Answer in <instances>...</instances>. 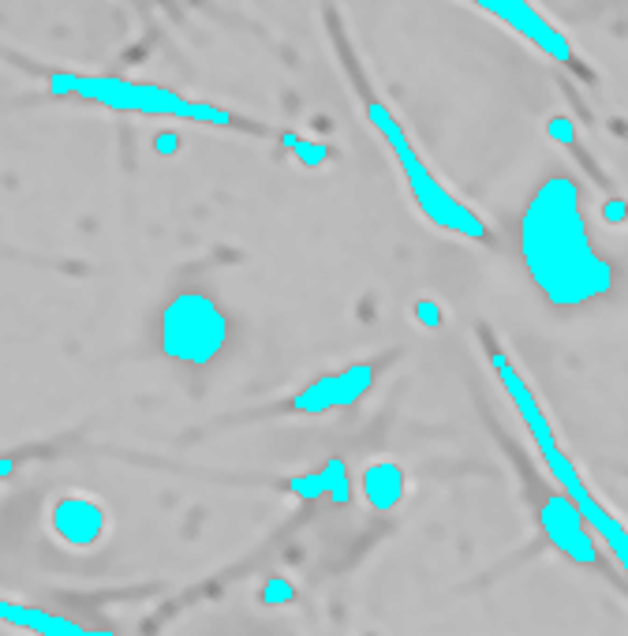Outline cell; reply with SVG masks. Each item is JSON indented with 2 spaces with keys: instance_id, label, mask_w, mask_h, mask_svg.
<instances>
[{
  "instance_id": "obj_1",
  "label": "cell",
  "mask_w": 628,
  "mask_h": 636,
  "mask_svg": "<svg viewBox=\"0 0 628 636\" xmlns=\"http://www.w3.org/2000/svg\"><path fill=\"white\" fill-rule=\"evenodd\" d=\"M520 263L531 288L554 311H584L617 293L614 258L595 244L584 188L568 172L539 180L517 229Z\"/></svg>"
},
{
  "instance_id": "obj_2",
  "label": "cell",
  "mask_w": 628,
  "mask_h": 636,
  "mask_svg": "<svg viewBox=\"0 0 628 636\" xmlns=\"http://www.w3.org/2000/svg\"><path fill=\"white\" fill-rule=\"evenodd\" d=\"M490 363H494V374H498L501 390L509 393V401H513V409L520 412V420L528 423L531 438H535L539 453H543V460H546L550 476H554V484L562 487V495L579 509L584 524L592 528V532L603 539L606 547H610V554L617 558V565H621V570L628 573V528L592 495V487L584 484V476H579L576 465L568 460V453L557 446V435H554V427H550L543 404H539V398L531 393V385L520 379V371H517V363L509 360V352L501 349V344H494V341H490Z\"/></svg>"
},
{
  "instance_id": "obj_3",
  "label": "cell",
  "mask_w": 628,
  "mask_h": 636,
  "mask_svg": "<svg viewBox=\"0 0 628 636\" xmlns=\"http://www.w3.org/2000/svg\"><path fill=\"white\" fill-rule=\"evenodd\" d=\"M366 120H371V128L385 139V147L397 153V166L404 172V180H408V191H412L415 206H419V214L427 218L434 229H441V233L464 236V240H471V244H487L490 225L471 206H464V202L427 169V161L419 158V150H415V142L408 139L404 124L393 117L390 105L366 102Z\"/></svg>"
},
{
  "instance_id": "obj_4",
  "label": "cell",
  "mask_w": 628,
  "mask_h": 636,
  "mask_svg": "<svg viewBox=\"0 0 628 636\" xmlns=\"http://www.w3.org/2000/svg\"><path fill=\"white\" fill-rule=\"evenodd\" d=\"M50 94L56 98H83L116 113H139V117H180L195 124H214V128H232V113L210 102H191L183 94L158 83L139 80H116V75H50Z\"/></svg>"
},
{
  "instance_id": "obj_5",
  "label": "cell",
  "mask_w": 628,
  "mask_h": 636,
  "mask_svg": "<svg viewBox=\"0 0 628 636\" xmlns=\"http://www.w3.org/2000/svg\"><path fill=\"white\" fill-rule=\"evenodd\" d=\"M228 333L225 307L202 288H180L158 315V349L183 368H210L228 349Z\"/></svg>"
},
{
  "instance_id": "obj_6",
  "label": "cell",
  "mask_w": 628,
  "mask_h": 636,
  "mask_svg": "<svg viewBox=\"0 0 628 636\" xmlns=\"http://www.w3.org/2000/svg\"><path fill=\"white\" fill-rule=\"evenodd\" d=\"M468 4H476V8H482V12L501 19L505 26H513L520 38H528V42L535 45L539 53H546L550 61L576 67L573 42H568V38L557 31L543 12H539V8H531L528 0H468Z\"/></svg>"
},
{
  "instance_id": "obj_7",
  "label": "cell",
  "mask_w": 628,
  "mask_h": 636,
  "mask_svg": "<svg viewBox=\"0 0 628 636\" xmlns=\"http://www.w3.org/2000/svg\"><path fill=\"white\" fill-rule=\"evenodd\" d=\"M374 374H379L374 363H348L341 371L322 374V379H315L307 390L296 393L292 412L322 416V412H333V409H352V404H360L366 393H371Z\"/></svg>"
},
{
  "instance_id": "obj_8",
  "label": "cell",
  "mask_w": 628,
  "mask_h": 636,
  "mask_svg": "<svg viewBox=\"0 0 628 636\" xmlns=\"http://www.w3.org/2000/svg\"><path fill=\"white\" fill-rule=\"evenodd\" d=\"M539 524H543L546 539H550V543H554L562 554L576 558L579 565H595V562H598L592 528L584 524L579 509L568 502L562 490H557V495H550L546 502L539 506Z\"/></svg>"
},
{
  "instance_id": "obj_9",
  "label": "cell",
  "mask_w": 628,
  "mask_h": 636,
  "mask_svg": "<svg viewBox=\"0 0 628 636\" xmlns=\"http://www.w3.org/2000/svg\"><path fill=\"white\" fill-rule=\"evenodd\" d=\"M105 528H109V517H105V509L94 498L67 495L53 506V532L67 547H75V551H86V547L98 543Z\"/></svg>"
},
{
  "instance_id": "obj_10",
  "label": "cell",
  "mask_w": 628,
  "mask_h": 636,
  "mask_svg": "<svg viewBox=\"0 0 628 636\" xmlns=\"http://www.w3.org/2000/svg\"><path fill=\"white\" fill-rule=\"evenodd\" d=\"M0 622L15 625V629H26L34 636H113L109 629H83L79 622L61 618V614L42 611V606H23V603H8V600H0Z\"/></svg>"
},
{
  "instance_id": "obj_11",
  "label": "cell",
  "mask_w": 628,
  "mask_h": 636,
  "mask_svg": "<svg viewBox=\"0 0 628 636\" xmlns=\"http://www.w3.org/2000/svg\"><path fill=\"white\" fill-rule=\"evenodd\" d=\"M360 487H363L366 506L379 509V513H390L404 498V471L397 460H374V465L363 468Z\"/></svg>"
},
{
  "instance_id": "obj_12",
  "label": "cell",
  "mask_w": 628,
  "mask_h": 636,
  "mask_svg": "<svg viewBox=\"0 0 628 636\" xmlns=\"http://www.w3.org/2000/svg\"><path fill=\"white\" fill-rule=\"evenodd\" d=\"M281 147L285 150H292L296 158H299V166H307V169H322L326 161H330V147L326 142H318V139H304V135H281Z\"/></svg>"
},
{
  "instance_id": "obj_13",
  "label": "cell",
  "mask_w": 628,
  "mask_h": 636,
  "mask_svg": "<svg viewBox=\"0 0 628 636\" xmlns=\"http://www.w3.org/2000/svg\"><path fill=\"white\" fill-rule=\"evenodd\" d=\"M322 471V487H326V498H333L337 506H344L352 498V479H348V468L344 460H330V465L318 468Z\"/></svg>"
},
{
  "instance_id": "obj_14",
  "label": "cell",
  "mask_w": 628,
  "mask_h": 636,
  "mask_svg": "<svg viewBox=\"0 0 628 636\" xmlns=\"http://www.w3.org/2000/svg\"><path fill=\"white\" fill-rule=\"evenodd\" d=\"M288 495H296V498H326L322 471H307V476L288 479Z\"/></svg>"
},
{
  "instance_id": "obj_15",
  "label": "cell",
  "mask_w": 628,
  "mask_h": 636,
  "mask_svg": "<svg viewBox=\"0 0 628 636\" xmlns=\"http://www.w3.org/2000/svg\"><path fill=\"white\" fill-rule=\"evenodd\" d=\"M296 600V587L285 581V576H274L266 587H263V603L266 606H285V603H292Z\"/></svg>"
},
{
  "instance_id": "obj_16",
  "label": "cell",
  "mask_w": 628,
  "mask_h": 636,
  "mask_svg": "<svg viewBox=\"0 0 628 636\" xmlns=\"http://www.w3.org/2000/svg\"><path fill=\"white\" fill-rule=\"evenodd\" d=\"M412 315H415V322H419L423 330H438L441 318H446V311H441V304H434V300H419V304L412 307Z\"/></svg>"
},
{
  "instance_id": "obj_17",
  "label": "cell",
  "mask_w": 628,
  "mask_h": 636,
  "mask_svg": "<svg viewBox=\"0 0 628 636\" xmlns=\"http://www.w3.org/2000/svg\"><path fill=\"white\" fill-rule=\"evenodd\" d=\"M153 150H158L161 158H172V153L180 150V135H172V131H161L158 139H153Z\"/></svg>"
},
{
  "instance_id": "obj_18",
  "label": "cell",
  "mask_w": 628,
  "mask_h": 636,
  "mask_svg": "<svg viewBox=\"0 0 628 636\" xmlns=\"http://www.w3.org/2000/svg\"><path fill=\"white\" fill-rule=\"evenodd\" d=\"M550 135H554L557 142H573V124H568L565 117L550 120Z\"/></svg>"
},
{
  "instance_id": "obj_19",
  "label": "cell",
  "mask_w": 628,
  "mask_h": 636,
  "mask_svg": "<svg viewBox=\"0 0 628 636\" xmlns=\"http://www.w3.org/2000/svg\"><path fill=\"white\" fill-rule=\"evenodd\" d=\"M625 218V206L621 202H610V206H606V221H621Z\"/></svg>"
},
{
  "instance_id": "obj_20",
  "label": "cell",
  "mask_w": 628,
  "mask_h": 636,
  "mask_svg": "<svg viewBox=\"0 0 628 636\" xmlns=\"http://www.w3.org/2000/svg\"><path fill=\"white\" fill-rule=\"evenodd\" d=\"M15 471V460L12 457H0V479H8Z\"/></svg>"
},
{
  "instance_id": "obj_21",
  "label": "cell",
  "mask_w": 628,
  "mask_h": 636,
  "mask_svg": "<svg viewBox=\"0 0 628 636\" xmlns=\"http://www.w3.org/2000/svg\"><path fill=\"white\" fill-rule=\"evenodd\" d=\"M153 4H166V0H153Z\"/></svg>"
}]
</instances>
